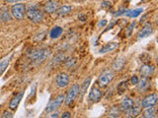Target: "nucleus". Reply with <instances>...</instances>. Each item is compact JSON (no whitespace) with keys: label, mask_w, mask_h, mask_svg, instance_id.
<instances>
[{"label":"nucleus","mask_w":158,"mask_h":118,"mask_svg":"<svg viewBox=\"0 0 158 118\" xmlns=\"http://www.w3.org/2000/svg\"><path fill=\"white\" fill-rule=\"evenodd\" d=\"M79 1H84V0H79Z\"/></svg>","instance_id":"58836bf2"},{"label":"nucleus","mask_w":158,"mask_h":118,"mask_svg":"<svg viewBox=\"0 0 158 118\" xmlns=\"http://www.w3.org/2000/svg\"><path fill=\"white\" fill-rule=\"evenodd\" d=\"M0 21L2 22H7L11 19V16H10V13L8 12V10L6 8H3L1 11H0Z\"/></svg>","instance_id":"b1692460"},{"label":"nucleus","mask_w":158,"mask_h":118,"mask_svg":"<svg viewBox=\"0 0 158 118\" xmlns=\"http://www.w3.org/2000/svg\"><path fill=\"white\" fill-rule=\"evenodd\" d=\"M111 5V3L109 2V1H104V2H102V6L103 7H109Z\"/></svg>","instance_id":"72a5a7b5"},{"label":"nucleus","mask_w":158,"mask_h":118,"mask_svg":"<svg viewBox=\"0 0 158 118\" xmlns=\"http://www.w3.org/2000/svg\"><path fill=\"white\" fill-rule=\"evenodd\" d=\"M157 102V95L153 93V95H149L146 97L143 98V100L141 102V106L142 107H150V106H154Z\"/></svg>","instance_id":"0eeeda50"},{"label":"nucleus","mask_w":158,"mask_h":118,"mask_svg":"<svg viewBox=\"0 0 158 118\" xmlns=\"http://www.w3.org/2000/svg\"><path fill=\"white\" fill-rule=\"evenodd\" d=\"M143 11L142 8H137V9H133V10H130V11H126V13H123L126 16L130 17V18H135L138 15H140Z\"/></svg>","instance_id":"aec40b11"},{"label":"nucleus","mask_w":158,"mask_h":118,"mask_svg":"<svg viewBox=\"0 0 158 118\" xmlns=\"http://www.w3.org/2000/svg\"><path fill=\"white\" fill-rule=\"evenodd\" d=\"M131 83L132 84V85H136V84L138 83V78H137V76H132L131 78Z\"/></svg>","instance_id":"7c9ffc66"},{"label":"nucleus","mask_w":158,"mask_h":118,"mask_svg":"<svg viewBox=\"0 0 158 118\" xmlns=\"http://www.w3.org/2000/svg\"><path fill=\"white\" fill-rule=\"evenodd\" d=\"M137 85V88L139 92H145V90L149 86V80L146 77H142L141 80H138V83L136 84Z\"/></svg>","instance_id":"2eb2a0df"},{"label":"nucleus","mask_w":158,"mask_h":118,"mask_svg":"<svg viewBox=\"0 0 158 118\" xmlns=\"http://www.w3.org/2000/svg\"><path fill=\"white\" fill-rule=\"evenodd\" d=\"M56 82L59 88H65L69 84V77L65 73H60L56 76Z\"/></svg>","instance_id":"6e6552de"},{"label":"nucleus","mask_w":158,"mask_h":118,"mask_svg":"<svg viewBox=\"0 0 158 118\" xmlns=\"http://www.w3.org/2000/svg\"><path fill=\"white\" fill-rule=\"evenodd\" d=\"M133 106V100L130 97H125L121 102V105H120V109L123 112H127V110H130L131 108Z\"/></svg>","instance_id":"9b49d317"},{"label":"nucleus","mask_w":158,"mask_h":118,"mask_svg":"<svg viewBox=\"0 0 158 118\" xmlns=\"http://www.w3.org/2000/svg\"><path fill=\"white\" fill-rule=\"evenodd\" d=\"M10 62V57H6V58H4L2 59L1 61H0V75L6 70V68L8 66V64Z\"/></svg>","instance_id":"393cba45"},{"label":"nucleus","mask_w":158,"mask_h":118,"mask_svg":"<svg viewBox=\"0 0 158 118\" xmlns=\"http://www.w3.org/2000/svg\"><path fill=\"white\" fill-rule=\"evenodd\" d=\"M118 47V43L117 42H110V43H107L106 45H104L101 49H100V53H107L109 51H112L114 50L115 48Z\"/></svg>","instance_id":"a211bd4d"},{"label":"nucleus","mask_w":158,"mask_h":118,"mask_svg":"<svg viewBox=\"0 0 158 118\" xmlns=\"http://www.w3.org/2000/svg\"><path fill=\"white\" fill-rule=\"evenodd\" d=\"M135 22H132V23L130 25V27H128L127 31V37H130V36H131V31H132V29H133V27H135Z\"/></svg>","instance_id":"c756f323"},{"label":"nucleus","mask_w":158,"mask_h":118,"mask_svg":"<svg viewBox=\"0 0 158 118\" xmlns=\"http://www.w3.org/2000/svg\"><path fill=\"white\" fill-rule=\"evenodd\" d=\"M64 100V96L63 95H59L56 100H53L52 101H51V103L48 105V108H47V111L48 112H51V111H53L56 110V108H58L62 104V102Z\"/></svg>","instance_id":"423d86ee"},{"label":"nucleus","mask_w":158,"mask_h":118,"mask_svg":"<svg viewBox=\"0 0 158 118\" xmlns=\"http://www.w3.org/2000/svg\"><path fill=\"white\" fill-rule=\"evenodd\" d=\"M90 83H91V78L90 77H88L85 81L83 82V85L82 87L79 88V92H80V96H83L84 95H85V92L87 91V88L89 87V85H90Z\"/></svg>","instance_id":"4be33fe9"},{"label":"nucleus","mask_w":158,"mask_h":118,"mask_svg":"<svg viewBox=\"0 0 158 118\" xmlns=\"http://www.w3.org/2000/svg\"><path fill=\"white\" fill-rule=\"evenodd\" d=\"M101 97H102V92H101V91L99 90V88L94 87L92 90H91L90 93H89V100H90L92 102L95 103V102H98L99 100H100Z\"/></svg>","instance_id":"9d476101"},{"label":"nucleus","mask_w":158,"mask_h":118,"mask_svg":"<svg viewBox=\"0 0 158 118\" xmlns=\"http://www.w3.org/2000/svg\"><path fill=\"white\" fill-rule=\"evenodd\" d=\"M26 13L25 4H15L11 7V15L16 20H23Z\"/></svg>","instance_id":"20e7f679"},{"label":"nucleus","mask_w":158,"mask_h":118,"mask_svg":"<svg viewBox=\"0 0 158 118\" xmlns=\"http://www.w3.org/2000/svg\"><path fill=\"white\" fill-rule=\"evenodd\" d=\"M153 72H154V67L151 66V65H148V64H144L142 65L140 68V73H141V76L142 77H146V78H149Z\"/></svg>","instance_id":"ddd939ff"},{"label":"nucleus","mask_w":158,"mask_h":118,"mask_svg":"<svg viewBox=\"0 0 158 118\" xmlns=\"http://www.w3.org/2000/svg\"><path fill=\"white\" fill-rule=\"evenodd\" d=\"M12 116H13L12 113L11 112H7V111H5L4 115H3V117H12Z\"/></svg>","instance_id":"f704fd0d"},{"label":"nucleus","mask_w":158,"mask_h":118,"mask_svg":"<svg viewBox=\"0 0 158 118\" xmlns=\"http://www.w3.org/2000/svg\"><path fill=\"white\" fill-rule=\"evenodd\" d=\"M75 63H76L75 58H69V59H67V61H66V66L69 68V67H70V65L73 66Z\"/></svg>","instance_id":"c85d7f7f"},{"label":"nucleus","mask_w":158,"mask_h":118,"mask_svg":"<svg viewBox=\"0 0 158 118\" xmlns=\"http://www.w3.org/2000/svg\"><path fill=\"white\" fill-rule=\"evenodd\" d=\"M59 8V4L56 0H49L46 4H44V9L47 13H54Z\"/></svg>","instance_id":"1a4fd4ad"},{"label":"nucleus","mask_w":158,"mask_h":118,"mask_svg":"<svg viewBox=\"0 0 158 118\" xmlns=\"http://www.w3.org/2000/svg\"><path fill=\"white\" fill-rule=\"evenodd\" d=\"M63 59H64V55L63 54H58L57 56H56L53 58V60H52V64L51 65H53V64H59L60 62H62L63 61Z\"/></svg>","instance_id":"bb28decb"},{"label":"nucleus","mask_w":158,"mask_h":118,"mask_svg":"<svg viewBox=\"0 0 158 118\" xmlns=\"http://www.w3.org/2000/svg\"><path fill=\"white\" fill-rule=\"evenodd\" d=\"M152 32H153L152 25L149 24V23H147L145 26L140 30V32L138 33V37L144 38V37H146L148 36H150V33H152Z\"/></svg>","instance_id":"f8f14e48"},{"label":"nucleus","mask_w":158,"mask_h":118,"mask_svg":"<svg viewBox=\"0 0 158 118\" xmlns=\"http://www.w3.org/2000/svg\"><path fill=\"white\" fill-rule=\"evenodd\" d=\"M127 82H122L120 85H118V92H120V93H123V92L127 90Z\"/></svg>","instance_id":"cd10ccee"},{"label":"nucleus","mask_w":158,"mask_h":118,"mask_svg":"<svg viewBox=\"0 0 158 118\" xmlns=\"http://www.w3.org/2000/svg\"><path fill=\"white\" fill-rule=\"evenodd\" d=\"M106 24H107V20H101L100 22H99V24H98V27L99 28H102V27H105L106 26Z\"/></svg>","instance_id":"2f4dec72"},{"label":"nucleus","mask_w":158,"mask_h":118,"mask_svg":"<svg viewBox=\"0 0 158 118\" xmlns=\"http://www.w3.org/2000/svg\"><path fill=\"white\" fill-rule=\"evenodd\" d=\"M125 64H126V59L125 58H118L115 60V62L113 63V69L116 71H121L122 69L125 67Z\"/></svg>","instance_id":"dca6fc26"},{"label":"nucleus","mask_w":158,"mask_h":118,"mask_svg":"<svg viewBox=\"0 0 158 118\" xmlns=\"http://www.w3.org/2000/svg\"><path fill=\"white\" fill-rule=\"evenodd\" d=\"M52 117H58V113L57 112L53 113V114H52Z\"/></svg>","instance_id":"4c0bfd02"},{"label":"nucleus","mask_w":158,"mask_h":118,"mask_svg":"<svg viewBox=\"0 0 158 118\" xmlns=\"http://www.w3.org/2000/svg\"><path fill=\"white\" fill-rule=\"evenodd\" d=\"M22 97H23V92H19L18 95L15 96L11 101H10V103H9V108H10V109H12V110L16 109V108L18 107V105H19L20 101H21V100H22Z\"/></svg>","instance_id":"4468645a"},{"label":"nucleus","mask_w":158,"mask_h":118,"mask_svg":"<svg viewBox=\"0 0 158 118\" xmlns=\"http://www.w3.org/2000/svg\"><path fill=\"white\" fill-rule=\"evenodd\" d=\"M57 14L59 15V16H66V15H68L69 13L71 12V7L70 6H62V7H59L57 10H56Z\"/></svg>","instance_id":"5701e85b"},{"label":"nucleus","mask_w":158,"mask_h":118,"mask_svg":"<svg viewBox=\"0 0 158 118\" xmlns=\"http://www.w3.org/2000/svg\"><path fill=\"white\" fill-rule=\"evenodd\" d=\"M62 28L60 27H54L52 29V31H51V33H49V36H51L52 38H57L59 36H61V33H62Z\"/></svg>","instance_id":"412c9836"},{"label":"nucleus","mask_w":158,"mask_h":118,"mask_svg":"<svg viewBox=\"0 0 158 118\" xmlns=\"http://www.w3.org/2000/svg\"><path fill=\"white\" fill-rule=\"evenodd\" d=\"M71 117V114L69 112H64L62 114V118H70Z\"/></svg>","instance_id":"473e14b6"},{"label":"nucleus","mask_w":158,"mask_h":118,"mask_svg":"<svg viewBox=\"0 0 158 118\" xmlns=\"http://www.w3.org/2000/svg\"><path fill=\"white\" fill-rule=\"evenodd\" d=\"M109 116L110 117H120V110L117 106H114L109 112Z\"/></svg>","instance_id":"a878e982"},{"label":"nucleus","mask_w":158,"mask_h":118,"mask_svg":"<svg viewBox=\"0 0 158 118\" xmlns=\"http://www.w3.org/2000/svg\"><path fill=\"white\" fill-rule=\"evenodd\" d=\"M6 2L8 3H15V2H18V1H21V0H5Z\"/></svg>","instance_id":"c9c22d12"},{"label":"nucleus","mask_w":158,"mask_h":118,"mask_svg":"<svg viewBox=\"0 0 158 118\" xmlns=\"http://www.w3.org/2000/svg\"><path fill=\"white\" fill-rule=\"evenodd\" d=\"M140 112H141V106L135 105V106H132L130 110L127 111V117H136L138 114H140Z\"/></svg>","instance_id":"f3484780"},{"label":"nucleus","mask_w":158,"mask_h":118,"mask_svg":"<svg viewBox=\"0 0 158 118\" xmlns=\"http://www.w3.org/2000/svg\"><path fill=\"white\" fill-rule=\"evenodd\" d=\"M26 15H27L28 19L30 21H32L33 23H41L44 19L43 12L36 6L29 8L26 12Z\"/></svg>","instance_id":"f03ea898"},{"label":"nucleus","mask_w":158,"mask_h":118,"mask_svg":"<svg viewBox=\"0 0 158 118\" xmlns=\"http://www.w3.org/2000/svg\"><path fill=\"white\" fill-rule=\"evenodd\" d=\"M49 55H51V50H49V49L41 48V49H35V50H33L29 54V57L32 60V62L39 64L44 61L47 58H48Z\"/></svg>","instance_id":"f257e3e1"},{"label":"nucleus","mask_w":158,"mask_h":118,"mask_svg":"<svg viewBox=\"0 0 158 118\" xmlns=\"http://www.w3.org/2000/svg\"><path fill=\"white\" fill-rule=\"evenodd\" d=\"M79 19H81V21H85V20H86V16H84V15H81V16H79Z\"/></svg>","instance_id":"e433bc0d"},{"label":"nucleus","mask_w":158,"mask_h":118,"mask_svg":"<svg viewBox=\"0 0 158 118\" xmlns=\"http://www.w3.org/2000/svg\"><path fill=\"white\" fill-rule=\"evenodd\" d=\"M79 88H80V87H79L78 84H74V85L69 88L66 96L64 97V100H65V103L67 105L70 104V103L74 100V98L77 96V95L79 93Z\"/></svg>","instance_id":"39448f33"},{"label":"nucleus","mask_w":158,"mask_h":118,"mask_svg":"<svg viewBox=\"0 0 158 118\" xmlns=\"http://www.w3.org/2000/svg\"><path fill=\"white\" fill-rule=\"evenodd\" d=\"M113 79H114V72L110 70V69H107V70L104 71L100 75V77H99L98 85L101 88H105L112 82Z\"/></svg>","instance_id":"7ed1b4c3"},{"label":"nucleus","mask_w":158,"mask_h":118,"mask_svg":"<svg viewBox=\"0 0 158 118\" xmlns=\"http://www.w3.org/2000/svg\"><path fill=\"white\" fill-rule=\"evenodd\" d=\"M156 109L154 106H150V107H146L145 111L143 112V116L146 118H154L156 115Z\"/></svg>","instance_id":"6ab92c4d"}]
</instances>
